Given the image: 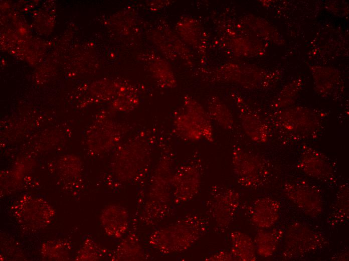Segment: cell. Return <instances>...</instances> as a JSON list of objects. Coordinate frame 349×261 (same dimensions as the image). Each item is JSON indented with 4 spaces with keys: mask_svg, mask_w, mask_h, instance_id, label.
<instances>
[{
    "mask_svg": "<svg viewBox=\"0 0 349 261\" xmlns=\"http://www.w3.org/2000/svg\"><path fill=\"white\" fill-rule=\"evenodd\" d=\"M240 118L244 132L252 142L259 144L268 142L270 127L260 116L243 107L240 110Z\"/></svg>",
    "mask_w": 349,
    "mask_h": 261,
    "instance_id": "cell-12",
    "label": "cell"
},
{
    "mask_svg": "<svg viewBox=\"0 0 349 261\" xmlns=\"http://www.w3.org/2000/svg\"><path fill=\"white\" fill-rule=\"evenodd\" d=\"M283 190L288 199L305 215L316 217L322 212V197L316 186L303 180L294 181L286 182Z\"/></svg>",
    "mask_w": 349,
    "mask_h": 261,
    "instance_id": "cell-5",
    "label": "cell"
},
{
    "mask_svg": "<svg viewBox=\"0 0 349 261\" xmlns=\"http://www.w3.org/2000/svg\"><path fill=\"white\" fill-rule=\"evenodd\" d=\"M205 228L199 220L188 218L156 230L150 237V244L164 253L183 251L200 237Z\"/></svg>",
    "mask_w": 349,
    "mask_h": 261,
    "instance_id": "cell-2",
    "label": "cell"
},
{
    "mask_svg": "<svg viewBox=\"0 0 349 261\" xmlns=\"http://www.w3.org/2000/svg\"><path fill=\"white\" fill-rule=\"evenodd\" d=\"M232 253L235 260L254 261L256 250L254 240L248 234L240 231L230 234Z\"/></svg>",
    "mask_w": 349,
    "mask_h": 261,
    "instance_id": "cell-16",
    "label": "cell"
},
{
    "mask_svg": "<svg viewBox=\"0 0 349 261\" xmlns=\"http://www.w3.org/2000/svg\"><path fill=\"white\" fill-rule=\"evenodd\" d=\"M173 126L176 135L184 140L198 142L203 139L200 129L185 111L175 117Z\"/></svg>",
    "mask_w": 349,
    "mask_h": 261,
    "instance_id": "cell-18",
    "label": "cell"
},
{
    "mask_svg": "<svg viewBox=\"0 0 349 261\" xmlns=\"http://www.w3.org/2000/svg\"><path fill=\"white\" fill-rule=\"evenodd\" d=\"M232 165L238 183L247 188L264 184L269 176L267 162L261 157L237 146L232 153Z\"/></svg>",
    "mask_w": 349,
    "mask_h": 261,
    "instance_id": "cell-4",
    "label": "cell"
},
{
    "mask_svg": "<svg viewBox=\"0 0 349 261\" xmlns=\"http://www.w3.org/2000/svg\"><path fill=\"white\" fill-rule=\"evenodd\" d=\"M316 91L319 95L328 96L335 93L340 85V77L334 70L319 68L312 70Z\"/></svg>",
    "mask_w": 349,
    "mask_h": 261,
    "instance_id": "cell-17",
    "label": "cell"
},
{
    "mask_svg": "<svg viewBox=\"0 0 349 261\" xmlns=\"http://www.w3.org/2000/svg\"><path fill=\"white\" fill-rule=\"evenodd\" d=\"M240 202L239 194L231 189H222L213 196L210 206L212 215L222 227L228 225L232 220Z\"/></svg>",
    "mask_w": 349,
    "mask_h": 261,
    "instance_id": "cell-8",
    "label": "cell"
},
{
    "mask_svg": "<svg viewBox=\"0 0 349 261\" xmlns=\"http://www.w3.org/2000/svg\"><path fill=\"white\" fill-rule=\"evenodd\" d=\"M100 250L96 245V243L91 244V246L87 247V245H85L80 251L79 254L78 260H96L99 256Z\"/></svg>",
    "mask_w": 349,
    "mask_h": 261,
    "instance_id": "cell-23",
    "label": "cell"
},
{
    "mask_svg": "<svg viewBox=\"0 0 349 261\" xmlns=\"http://www.w3.org/2000/svg\"><path fill=\"white\" fill-rule=\"evenodd\" d=\"M70 250L69 243L63 240H51L43 244L42 254L53 260H66Z\"/></svg>",
    "mask_w": 349,
    "mask_h": 261,
    "instance_id": "cell-22",
    "label": "cell"
},
{
    "mask_svg": "<svg viewBox=\"0 0 349 261\" xmlns=\"http://www.w3.org/2000/svg\"><path fill=\"white\" fill-rule=\"evenodd\" d=\"M208 260H235L232 253L227 251H220L211 255Z\"/></svg>",
    "mask_w": 349,
    "mask_h": 261,
    "instance_id": "cell-24",
    "label": "cell"
},
{
    "mask_svg": "<svg viewBox=\"0 0 349 261\" xmlns=\"http://www.w3.org/2000/svg\"><path fill=\"white\" fill-rule=\"evenodd\" d=\"M185 111L200 129L203 138L209 142L214 141V133L211 119L207 110L197 100L187 96L185 98Z\"/></svg>",
    "mask_w": 349,
    "mask_h": 261,
    "instance_id": "cell-14",
    "label": "cell"
},
{
    "mask_svg": "<svg viewBox=\"0 0 349 261\" xmlns=\"http://www.w3.org/2000/svg\"><path fill=\"white\" fill-rule=\"evenodd\" d=\"M283 239L282 256L286 260L303 257L328 243L322 233L300 222L290 224L285 231Z\"/></svg>",
    "mask_w": 349,
    "mask_h": 261,
    "instance_id": "cell-3",
    "label": "cell"
},
{
    "mask_svg": "<svg viewBox=\"0 0 349 261\" xmlns=\"http://www.w3.org/2000/svg\"><path fill=\"white\" fill-rule=\"evenodd\" d=\"M284 232L279 227L260 229L253 239L257 254L264 257L273 255L283 239Z\"/></svg>",
    "mask_w": 349,
    "mask_h": 261,
    "instance_id": "cell-15",
    "label": "cell"
},
{
    "mask_svg": "<svg viewBox=\"0 0 349 261\" xmlns=\"http://www.w3.org/2000/svg\"><path fill=\"white\" fill-rule=\"evenodd\" d=\"M325 114L303 106L277 110L271 123L283 141L297 142L317 138L322 130Z\"/></svg>",
    "mask_w": 349,
    "mask_h": 261,
    "instance_id": "cell-1",
    "label": "cell"
},
{
    "mask_svg": "<svg viewBox=\"0 0 349 261\" xmlns=\"http://www.w3.org/2000/svg\"><path fill=\"white\" fill-rule=\"evenodd\" d=\"M297 168L308 177L325 182L335 179L331 160L315 148L303 145L297 164Z\"/></svg>",
    "mask_w": 349,
    "mask_h": 261,
    "instance_id": "cell-7",
    "label": "cell"
},
{
    "mask_svg": "<svg viewBox=\"0 0 349 261\" xmlns=\"http://www.w3.org/2000/svg\"><path fill=\"white\" fill-rule=\"evenodd\" d=\"M280 204L276 200L264 197L253 203L251 211L252 223L259 229L272 228L280 217Z\"/></svg>",
    "mask_w": 349,
    "mask_h": 261,
    "instance_id": "cell-10",
    "label": "cell"
},
{
    "mask_svg": "<svg viewBox=\"0 0 349 261\" xmlns=\"http://www.w3.org/2000/svg\"><path fill=\"white\" fill-rule=\"evenodd\" d=\"M101 224L108 235L118 238L126 233L129 223L127 210L119 205H110L102 211Z\"/></svg>",
    "mask_w": 349,
    "mask_h": 261,
    "instance_id": "cell-11",
    "label": "cell"
},
{
    "mask_svg": "<svg viewBox=\"0 0 349 261\" xmlns=\"http://www.w3.org/2000/svg\"><path fill=\"white\" fill-rule=\"evenodd\" d=\"M334 208L331 214V222L336 223L344 222L348 216V186L341 185L337 194Z\"/></svg>",
    "mask_w": 349,
    "mask_h": 261,
    "instance_id": "cell-21",
    "label": "cell"
},
{
    "mask_svg": "<svg viewBox=\"0 0 349 261\" xmlns=\"http://www.w3.org/2000/svg\"><path fill=\"white\" fill-rule=\"evenodd\" d=\"M207 111L212 120L221 127L227 130L233 128L234 124L233 115L229 108L218 97L213 96L209 99Z\"/></svg>",
    "mask_w": 349,
    "mask_h": 261,
    "instance_id": "cell-19",
    "label": "cell"
},
{
    "mask_svg": "<svg viewBox=\"0 0 349 261\" xmlns=\"http://www.w3.org/2000/svg\"><path fill=\"white\" fill-rule=\"evenodd\" d=\"M302 84V80L299 78L286 84L273 100L272 108L277 111L290 107L299 95Z\"/></svg>",
    "mask_w": 349,
    "mask_h": 261,
    "instance_id": "cell-20",
    "label": "cell"
},
{
    "mask_svg": "<svg viewBox=\"0 0 349 261\" xmlns=\"http://www.w3.org/2000/svg\"><path fill=\"white\" fill-rule=\"evenodd\" d=\"M176 199L186 201L198 193L201 183V176L198 168L193 165L181 167L171 178Z\"/></svg>",
    "mask_w": 349,
    "mask_h": 261,
    "instance_id": "cell-9",
    "label": "cell"
},
{
    "mask_svg": "<svg viewBox=\"0 0 349 261\" xmlns=\"http://www.w3.org/2000/svg\"><path fill=\"white\" fill-rule=\"evenodd\" d=\"M18 221L22 226L29 229H39L51 221L54 211L42 198L26 196L15 207Z\"/></svg>",
    "mask_w": 349,
    "mask_h": 261,
    "instance_id": "cell-6",
    "label": "cell"
},
{
    "mask_svg": "<svg viewBox=\"0 0 349 261\" xmlns=\"http://www.w3.org/2000/svg\"><path fill=\"white\" fill-rule=\"evenodd\" d=\"M144 147L143 144L133 140L122 146L119 154V163L120 161V167L123 169L121 175L127 179L136 175L141 169L145 159Z\"/></svg>",
    "mask_w": 349,
    "mask_h": 261,
    "instance_id": "cell-13",
    "label": "cell"
}]
</instances>
